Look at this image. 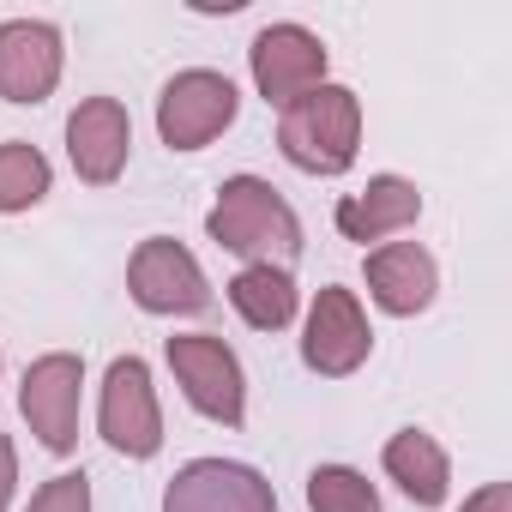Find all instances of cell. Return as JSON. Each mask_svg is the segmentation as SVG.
I'll return each mask as SVG.
<instances>
[{
  "label": "cell",
  "instance_id": "obj_1",
  "mask_svg": "<svg viewBox=\"0 0 512 512\" xmlns=\"http://www.w3.org/2000/svg\"><path fill=\"white\" fill-rule=\"evenodd\" d=\"M205 235L217 247L241 253L247 266H284L290 272V260L302 253V217L260 175H229L217 187V205L205 211Z\"/></svg>",
  "mask_w": 512,
  "mask_h": 512
},
{
  "label": "cell",
  "instance_id": "obj_2",
  "mask_svg": "<svg viewBox=\"0 0 512 512\" xmlns=\"http://www.w3.org/2000/svg\"><path fill=\"white\" fill-rule=\"evenodd\" d=\"M278 151L302 175H344L362 151V97L350 85H320L296 97L278 121Z\"/></svg>",
  "mask_w": 512,
  "mask_h": 512
},
{
  "label": "cell",
  "instance_id": "obj_3",
  "mask_svg": "<svg viewBox=\"0 0 512 512\" xmlns=\"http://www.w3.org/2000/svg\"><path fill=\"white\" fill-rule=\"evenodd\" d=\"M169 374L175 386L187 392V404L205 416V422H223V428H241L247 416V380H241V362L223 338L211 332H181L169 338Z\"/></svg>",
  "mask_w": 512,
  "mask_h": 512
},
{
  "label": "cell",
  "instance_id": "obj_4",
  "mask_svg": "<svg viewBox=\"0 0 512 512\" xmlns=\"http://www.w3.org/2000/svg\"><path fill=\"white\" fill-rule=\"evenodd\" d=\"M97 434L121 458H157L163 452V404L151 386V368L139 356H115L97 392Z\"/></svg>",
  "mask_w": 512,
  "mask_h": 512
},
{
  "label": "cell",
  "instance_id": "obj_5",
  "mask_svg": "<svg viewBox=\"0 0 512 512\" xmlns=\"http://www.w3.org/2000/svg\"><path fill=\"white\" fill-rule=\"evenodd\" d=\"M241 109V91L229 85V73L211 67H187L163 85L157 97V133L169 151H205Z\"/></svg>",
  "mask_w": 512,
  "mask_h": 512
},
{
  "label": "cell",
  "instance_id": "obj_6",
  "mask_svg": "<svg viewBox=\"0 0 512 512\" xmlns=\"http://www.w3.org/2000/svg\"><path fill=\"white\" fill-rule=\"evenodd\" d=\"M79 398H85V362L73 350H49L25 368L19 380V410L31 422V434L49 452H73L79 446Z\"/></svg>",
  "mask_w": 512,
  "mask_h": 512
},
{
  "label": "cell",
  "instance_id": "obj_7",
  "mask_svg": "<svg viewBox=\"0 0 512 512\" xmlns=\"http://www.w3.org/2000/svg\"><path fill=\"white\" fill-rule=\"evenodd\" d=\"M368 356H374V326H368L356 290L326 284V290L314 296V308H308V326H302V362H308L314 374H326V380H344V374H356Z\"/></svg>",
  "mask_w": 512,
  "mask_h": 512
},
{
  "label": "cell",
  "instance_id": "obj_8",
  "mask_svg": "<svg viewBox=\"0 0 512 512\" xmlns=\"http://www.w3.org/2000/svg\"><path fill=\"white\" fill-rule=\"evenodd\" d=\"M127 290L145 314H199L211 302V284L199 272V260L175 241V235H145L127 260Z\"/></svg>",
  "mask_w": 512,
  "mask_h": 512
},
{
  "label": "cell",
  "instance_id": "obj_9",
  "mask_svg": "<svg viewBox=\"0 0 512 512\" xmlns=\"http://www.w3.org/2000/svg\"><path fill=\"white\" fill-rule=\"evenodd\" d=\"M247 67H253V85L272 109H290L296 97L320 91L326 85V43L308 31V25H266L247 49Z\"/></svg>",
  "mask_w": 512,
  "mask_h": 512
},
{
  "label": "cell",
  "instance_id": "obj_10",
  "mask_svg": "<svg viewBox=\"0 0 512 512\" xmlns=\"http://www.w3.org/2000/svg\"><path fill=\"white\" fill-rule=\"evenodd\" d=\"M163 512H278L272 482L235 458H193L169 476Z\"/></svg>",
  "mask_w": 512,
  "mask_h": 512
},
{
  "label": "cell",
  "instance_id": "obj_11",
  "mask_svg": "<svg viewBox=\"0 0 512 512\" xmlns=\"http://www.w3.org/2000/svg\"><path fill=\"white\" fill-rule=\"evenodd\" d=\"M61 67H67V43L49 19H7L0 25V97L7 103L55 97Z\"/></svg>",
  "mask_w": 512,
  "mask_h": 512
},
{
  "label": "cell",
  "instance_id": "obj_12",
  "mask_svg": "<svg viewBox=\"0 0 512 512\" xmlns=\"http://www.w3.org/2000/svg\"><path fill=\"white\" fill-rule=\"evenodd\" d=\"M127 151H133V115L115 97H85L67 115V157H73L79 181H91V187L121 181Z\"/></svg>",
  "mask_w": 512,
  "mask_h": 512
},
{
  "label": "cell",
  "instance_id": "obj_13",
  "mask_svg": "<svg viewBox=\"0 0 512 512\" xmlns=\"http://www.w3.org/2000/svg\"><path fill=\"white\" fill-rule=\"evenodd\" d=\"M368 296L380 314L392 320H410L422 308H434V290H440V266H434V253L422 241H380L368 253Z\"/></svg>",
  "mask_w": 512,
  "mask_h": 512
},
{
  "label": "cell",
  "instance_id": "obj_14",
  "mask_svg": "<svg viewBox=\"0 0 512 512\" xmlns=\"http://www.w3.org/2000/svg\"><path fill=\"white\" fill-rule=\"evenodd\" d=\"M416 217H422V193L404 175H374L362 193L338 199V235L344 241H386V235L416 229Z\"/></svg>",
  "mask_w": 512,
  "mask_h": 512
},
{
  "label": "cell",
  "instance_id": "obj_15",
  "mask_svg": "<svg viewBox=\"0 0 512 512\" xmlns=\"http://www.w3.org/2000/svg\"><path fill=\"white\" fill-rule=\"evenodd\" d=\"M380 464H386V476L404 488V500H416V506H440L446 488H452V458H446V446H440L428 428H398V434L386 440Z\"/></svg>",
  "mask_w": 512,
  "mask_h": 512
},
{
  "label": "cell",
  "instance_id": "obj_16",
  "mask_svg": "<svg viewBox=\"0 0 512 512\" xmlns=\"http://www.w3.org/2000/svg\"><path fill=\"white\" fill-rule=\"evenodd\" d=\"M229 308L253 332H284L296 320V278L284 266H241L229 278Z\"/></svg>",
  "mask_w": 512,
  "mask_h": 512
},
{
  "label": "cell",
  "instance_id": "obj_17",
  "mask_svg": "<svg viewBox=\"0 0 512 512\" xmlns=\"http://www.w3.org/2000/svg\"><path fill=\"white\" fill-rule=\"evenodd\" d=\"M49 181H55V169H49V157L31 139H7V145H0V217L43 205Z\"/></svg>",
  "mask_w": 512,
  "mask_h": 512
},
{
  "label": "cell",
  "instance_id": "obj_18",
  "mask_svg": "<svg viewBox=\"0 0 512 512\" xmlns=\"http://www.w3.org/2000/svg\"><path fill=\"white\" fill-rule=\"evenodd\" d=\"M308 506L314 512H380V494L362 470L350 464H320L308 476Z\"/></svg>",
  "mask_w": 512,
  "mask_h": 512
},
{
  "label": "cell",
  "instance_id": "obj_19",
  "mask_svg": "<svg viewBox=\"0 0 512 512\" xmlns=\"http://www.w3.org/2000/svg\"><path fill=\"white\" fill-rule=\"evenodd\" d=\"M25 512H91V476H85V470H61V476H49V482L31 494Z\"/></svg>",
  "mask_w": 512,
  "mask_h": 512
},
{
  "label": "cell",
  "instance_id": "obj_20",
  "mask_svg": "<svg viewBox=\"0 0 512 512\" xmlns=\"http://www.w3.org/2000/svg\"><path fill=\"white\" fill-rule=\"evenodd\" d=\"M13 488H19V446L0 434V512L13 506Z\"/></svg>",
  "mask_w": 512,
  "mask_h": 512
},
{
  "label": "cell",
  "instance_id": "obj_21",
  "mask_svg": "<svg viewBox=\"0 0 512 512\" xmlns=\"http://www.w3.org/2000/svg\"><path fill=\"white\" fill-rule=\"evenodd\" d=\"M458 512H512V488H506V482H488V488H476Z\"/></svg>",
  "mask_w": 512,
  "mask_h": 512
}]
</instances>
